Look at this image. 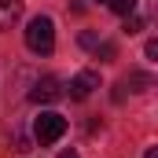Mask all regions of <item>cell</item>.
<instances>
[{
	"instance_id": "obj_5",
	"label": "cell",
	"mask_w": 158,
	"mask_h": 158,
	"mask_svg": "<svg viewBox=\"0 0 158 158\" xmlns=\"http://www.w3.org/2000/svg\"><path fill=\"white\" fill-rule=\"evenodd\" d=\"M22 15V0H0V30H11Z\"/></svg>"
},
{
	"instance_id": "obj_8",
	"label": "cell",
	"mask_w": 158,
	"mask_h": 158,
	"mask_svg": "<svg viewBox=\"0 0 158 158\" xmlns=\"http://www.w3.org/2000/svg\"><path fill=\"white\" fill-rule=\"evenodd\" d=\"M140 30H143V15H136V11L125 15V33H140Z\"/></svg>"
},
{
	"instance_id": "obj_4",
	"label": "cell",
	"mask_w": 158,
	"mask_h": 158,
	"mask_svg": "<svg viewBox=\"0 0 158 158\" xmlns=\"http://www.w3.org/2000/svg\"><path fill=\"white\" fill-rule=\"evenodd\" d=\"M92 88H99V74H96V70H81L77 77L70 81V88H66V92H70V99H88V96H92Z\"/></svg>"
},
{
	"instance_id": "obj_10",
	"label": "cell",
	"mask_w": 158,
	"mask_h": 158,
	"mask_svg": "<svg viewBox=\"0 0 158 158\" xmlns=\"http://www.w3.org/2000/svg\"><path fill=\"white\" fill-rule=\"evenodd\" d=\"M125 85H136V92H143V88L151 85V77H147V74H129V81H125Z\"/></svg>"
},
{
	"instance_id": "obj_6",
	"label": "cell",
	"mask_w": 158,
	"mask_h": 158,
	"mask_svg": "<svg viewBox=\"0 0 158 158\" xmlns=\"http://www.w3.org/2000/svg\"><path fill=\"white\" fill-rule=\"evenodd\" d=\"M107 7H110L114 15L125 19V15H132V11H136V0H107Z\"/></svg>"
},
{
	"instance_id": "obj_14",
	"label": "cell",
	"mask_w": 158,
	"mask_h": 158,
	"mask_svg": "<svg viewBox=\"0 0 158 158\" xmlns=\"http://www.w3.org/2000/svg\"><path fill=\"white\" fill-rule=\"evenodd\" d=\"M59 158H77V151H63V155H59Z\"/></svg>"
},
{
	"instance_id": "obj_1",
	"label": "cell",
	"mask_w": 158,
	"mask_h": 158,
	"mask_svg": "<svg viewBox=\"0 0 158 158\" xmlns=\"http://www.w3.org/2000/svg\"><path fill=\"white\" fill-rule=\"evenodd\" d=\"M26 48L33 55H52V48H55V26H52L48 15L30 19V26H26Z\"/></svg>"
},
{
	"instance_id": "obj_3",
	"label": "cell",
	"mask_w": 158,
	"mask_h": 158,
	"mask_svg": "<svg viewBox=\"0 0 158 158\" xmlns=\"http://www.w3.org/2000/svg\"><path fill=\"white\" fill-rule=\"evenodd\" d=\"M63 96H66V92H63L59 77H37L33 81V92H30V99H33V103H44V107H48V103H59Z\"/></svg>"
},
{
	"instance_id": "obj_12",
	"label": "cell",
	"mask_w": 158,
	"mask_h": 158,
	"mask_svg": "<svg viewBox=\"0 0 158 158\" xmlns=\"http://www.w3.org/2000/svg\"><path fill=\"white\" fill-rule=\"evenodd\" d=\"M125 88H129L125 81H121V85H114V103H121V99H125Z\"/></svg>"
},
{
	"instance_id": "obj_7",
	"label": "cell",
	"mask_w": 158,
	"mask_h": 158,
	"mask_svg": "<svg viewBox=\"0 0 158 158\" xmlns=\"http://www.w3.org/2000/svg\"><path fill=\"white\" fill-rule=\"evenodd\" d=\"M96 55H99L103 63H114V55H118V48H114L110 40H99V44H96Z\"/></svg>"
},
{
	"instance_id": "obj_13",
	"label": "cell",
	"mask_w": 158,
	"mask_h": 158,
	"mask_svg": "<svg viewBox=\"0 0 158 158\" xmlns=\"http://www.w3.org/2000/svg\"><path fill=\"white\" fill-rule=\"evenodd\" d=\"M143 158H158V151H155V147H147V151H143Z\"/></svg>"
},
{
	"instance_id": "obj_15",
	"label": "cell",
	"mask_w": 158,
	"mask_h": 158,
	"mask_svg": "<svg viewBox=\"0 0 158 158\" xmlns=\"http://www.w3.org/2000/svg\"><path fill=\"white\" fill-rule=\"evenodd\" d=\"M103 4H107V0H103Z\"/></svg>"
},
{
	"instance_id": "obj_2",
	"label": "cell",
	"mask_w": 158,
	"mask_h": 158,
	"mask_svg": "<svg viewBox=\"0 0 158 158\" xmlns=\"http://www.w3.org/2000/svg\"><path fill=\"white\" fill-rule=\"evenodd\" d=\"M63 132H66V118H63V114H55V110H44V114L37 118V125H33V136H37L40 147L55 143Z\"/></svg>"
},
{
	"instance_id": "obj_11",
	"label": "cell",
	"mask_w": 158,
	"mask_h": 158,
	"mask_svg": "<svg viewBox=\"0 0 158 158\" xmlns=\"http://www.w3.org/2000/svg\"><path fill=\"white\" fill-rule=\"evenodd\" d=\"M143 55L155 59V55H158V40H147V44H143Z\"/></svg>"
},
{
	"instance_id": "obj_9",
	"label": "cell",
	"mask_w": 158,
	"mask_h": 158,
	"mask_svg": "<svg viewBox=\"0 0 158 158\" xmlns=\"http://www.w3.org/2000/svg\"><path fill=\"white\" fill-rule=\"evenodd\" d=\"M77 44H81V48H88V52H92V48L99 44V33H96V30H85V33L77 37Z\"/></svg>"
}]
</instances>
